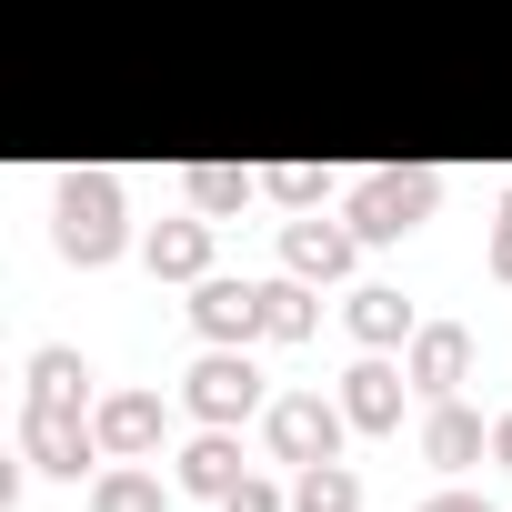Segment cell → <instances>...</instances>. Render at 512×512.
<instances>
[{
	"instance_id": "ba28073f",
	"label": "cell",
	"mask_w": 512,
	"mask_h": 512,
	"mask_svg": "<svg viewBox=\"0 0 512 512\" xmlns=\"http://www.w3.org/2000/svg\"><path fill=\"white\" fill-rule=\"evenodd\" d=\"M352 251H362L352 221H322V211H292V221H282V262H292L302 282H342Z\"/></svg>"
},
{
	"instance_id": "ac0fdd59",
	"label": "cell",
	"mask_w": 512,
	"mask_h": 512,
	"mask_svg": "<svg viewBox=\"0 0 512 512\" xmlns=\"http://www.w3.org/2000/svg\"><path fill=\"white\" fill-rule=\"evenodd\" d=\"M31 402H81V412H91V362H81L71 342H41V352H31Z\"/></svg>"
},
{
	"instance_id": "44dd1931",
	"label": "cell",
	"mask_w": 512,
	"mask_h": 512,
	"mask_svg": "<svg viewBox=\"0 0 512 512\" xmlns=\"http://www.w3.org/2000/svg\"><path fill=\"white\" fill-rule=\"evenodd\" d=\"M221 512H292V492H282V482H262V472H241V482L221 492Z\"/></svg>"
},
{
	"instance_id": "52a82bcc",
	"label": "cell",
	"mask_w": 512,
	"mask_h": 512,
	"mask_svg": "<svg viewBox=\"0 0 512 512\" xmlns=\"http://www.w3.org/2000/svg\"><path fill=\"white\" fill-rule=\"evenodd\" d=\"M402 372H412V392L452 402V392L472 382V332H462V322H422V332L402 342Z\"/></svg>"
},
{
	"instance_id": "5b68a950",
	"label": "cell",
	"mask_w": 512,
	"mask_h": 512,
	"mask_svg": "<svg viewBox=\"0 0 512 512\" xmlns=\"http://www.w3.org/2000/svg\"><path fill=\"white\" fill-rule=\"evenodd\" d=\"M21 462L31 472H81V462H101V422L81 402H21Z\"/></svg>"
},
{
	"instance_id": "ffe728a7",
	"label": "cell",
	"mask_w": 512,
	"mask_h": 512,
	"mask_svg": "<svg viewBox=\"0 0 512 512\" xmlns=\"http://www.w3.org/2000/svg\"><path fill=\"white\" fill-rule=\"evenodd\" d=\"M262 191H272L282 211H322V191H332V181H322L312 161H272V171H262Z\"/></svg>"
},
{
	"instance_id": "8fae6325",
	"label": "cell",
	"mask_w": 512,
	"mask_h": 512,
	"mask_svg": "<svg viewBox=\"0 0 512 512\" xmlns=\"http://www.w3.org/2000/svg\"><path fill=\"white\" fill-rule=\"evenodd\" d=\"M91 422H101L111 462H151L161 452V392H111V402H91Z\"/></svg>"
},
{
	"instance_id": "6da1fadb",
	"label": "cell",
	"mask_w": 512,
	"mask_h": 512,
	"mask_svg": "<svg viewBox=\"0 0 512 512\" xmlns=\"http://www.w3.org/2000/svg\"><path fill=\"white\" fill-rule=\"evenodd\" d=\"M51 241L71 251L81 272L111 262V251H121V171H61V191H51Z\"/></svg>"
},
{
	"instance_id": "d6986e66",
	"label": "cell",
	"mask_w": 512,
	"mask_h": 512,
	"mask_svg": "<svg viewBox=\"0 0 512 512\" xmlns=\"http://www.w3.org/2000/svg\"><path fill=\"white\" fill-rule=\"evenodd\" d=\"M292 512H362V472L332 452V462H312L302 482H292Z\"/></svg>"
},
{
	"instance_id": "2e32d148",
	"label": "cell",
	"mask_w": 512,
	"mask_h": 512,
	"mask_svg": "<svg viewBox=\"0 0 512 512\" xmlns=\"http://www.w3.org/2000/svg\"><path fill=\"white\" fill-rule=\"evenodd\" d=\"M171 492H181V482H161V472H141V462H111V472L91 482V512H171Z\"/></svg>"
},
{
	"instance_id": "30bf717a",
	"label": "cell",
	"mask_w": 512,
	"mask_h": 512,
	"mask_svg": "<svg viewBox=\"0 0 512 512\" xmlns=\"http://www.w3.org/2000/svg\"><path fill=\"white\" fill-rule=\"evenodd\" d=\"M241 472H251V462H241V432H231V422H201V432L181 442V462H171V482L201 492V502H221Z\"/></svg>"
},
{
	"instance_id": "603a6c76",
	"label": "cell",
	"mask_w": 512,
	"mask_h": 512,
	"mask_svg": "<svg viewBox=\"0 0 512 512\" xmlns=\"http://www.w3.org/2000/svg\"><path fill=\"white\" fill-rule=\"evenodd\" d=\"M412 512H492L482 492H432V502H412Z\"/></svg>"
},
{
	"instance_id": "7a4b0ae2",
	"label": "cell",
	"mask_w": 512,
	"mask_h": 512,
	"mask_svg": "<svg viewBox=\"0 0 512 512\" xmlns=\"http://www.w3.org/2000/svg\"><path fill=\"white\" fill-rule=\"evenodd\" d=\"M432 201H442V171H432V161H412V171H362L352 201H342V221H352L362 241H402V231L432 221Z\"/></svg>"
},
{
	"instance_id": "7402d4cb",
	"label": "cell",
	"mask_w": 512,
	"mask_h": 512,
	"mask_svg": "<svg viewBox=\"0 0 512 512\" xmlns=\"http://www.w3.org/2000/svg\"><path fill=\"white\" fill-rule=\"evenodd\" d=\"M492 282H512V191H502V221H492Z\"/></svg>"
},
{
	"instance_id": "3957f363",
	"label": "cell",
	"mask_w": 512,
	"mask_h": 512,
	"mask_svg": "<svg viewBox=\"0 0 512 512\" xmlns=\"http://www.w3.org/2000/svg\"><path fill=\"white\" fill-rule=\"evenodd\" d=\"M181 402H191V422H251V412H272L262 362H251L241 342H201V362L181 372Z\"/></svg>"
},
{
	"instance_id": "5bb4252c",
	"label": "cell",
	"mask_w": 512,
	"mask_h": 512,
	"mask_svg": "<svg viewBox=\"0 0 512 512\" xmlns=\"http://www.w3.org/2000/svg\"><path fill=\"white\" fill-rule=\"evenodd\" d=\"M482 452H492L482 412H462V402H432V422H422V462H432V472H462V462H482Z\"/></svg>"
},
{
	"instance_id": "e0dca14e",
	"label": "cell",
	"mask_w": 512,
	"mask_h": 512,
	"mask_svg": "<svg viewBox=\"0 0 512 512\" xmlns=\"http://www.w3.org/2000/svg\"><path fill=\"white\" fill-rule=\"evenodd\" d=\"M181 191H191V211H211V221H221V211H241L251 191H262V171H241V161H191V171H181Z\"/></svg>"
},
{
	"instance_id": "8992f818",
	"label": "cell",
	"mask_w": 512,
	"mask_h": 512,
	"mask_svg": "<svg viewBox=\"0 0 512 512\" xmlns=\"http://www.w3.org/2000/svg\"><path fill=\"white\" fill-rule=\"evenodd\" d=\"M191 332H201V342H262V282L201 272V282H191Z\"/></svg>"
},
{
	"instance_id": "cb8c5ba5",
	"label": "cell",
	"mask_w": 512,
	"mask_h": 512,
	"mask_svg": "<svg viewBox=\"0 0 512 512\" xmlns=\"http://www.w3.org/2000/svg\"><path fill=\"white\" fill-rule=\"evenodd\" d=\"M492 462H502V472H512V412H502V422H492Z\"/></svg>"
},
{
	"instance_id": "277c9868",
	"label": "cell",
	"mask_w": 512,
	"mask_h": 512,
	"mask_svg": "<svg viewBox=\"0 0 512 512\" xmlns=\"http://www.w3.org/2000/svg\"><path fill=\"white\" fill-rule=\"evenodd\" d=\"M342 432H352L342 392H282V402L262 412V442H272V462H292V472L332 462V452H342Z\"/></svg>"
},
{
	"instance_id": "9a60e30c",
	"label": "cell",
	"mask_w": 512,
	"mask_h": 512,
	"mask_svg": "<svg viewBox=\"0 0 512 512\" xmlns=\"http://www.w3.org/2000/svg\"><path fill=\"white\" fill-rule=\"evenodd\" d=\"M312 322H322V302H312V282H302V272L262 282V342H312Z\"/></svg>"
},
{
	"instance_id": "4fadbf2b",
	"label": "cell",
	"mask_w": 512,
	"mask_h": 512,
	"mask_svg": "<svg viewBox=\"0 0 512 512\" xmlns=\"http://www.w3.org/2000/svg\"><path fill=\"white\" fill-rule=\"evenodd\" d=\"M342 322H352V342H362V352H392V342H412V332H422V322H412V302H402L392 282H362V292L342 302Z\"/></svg>"
},
{
	"instance_id": "7c38bea8",
	"label": "cell",
	"mask_w": 512,
	"mask_h": 512,
	"mask_svg": "<svg viewBox=\"0 0 512 512\" xmlns=\"http://www.w3.org/2000/svg\"><path fill=\"white\" fill-rule=\"evenodd\" d=\"M141 251H151V282H201V272H211V211H181V221H161Z\"/></svg>"
},
{
	"instance_id": "9c48e42d",
	"label": "cell",
	"mask_w": 512,
	"mask_h": 512,
	"mask_svg": "<svg viewBox=\"0 0 512 512\" xmlns=\"http://www.w3.org/2000/svg\"><path fill=\"white\" fill-rule=\"evenodd\" d=\"M402 392H412V372L382 362V352H362V362L342 372V412H352V432H402Z\"/></svg>"
}]
</instances>
